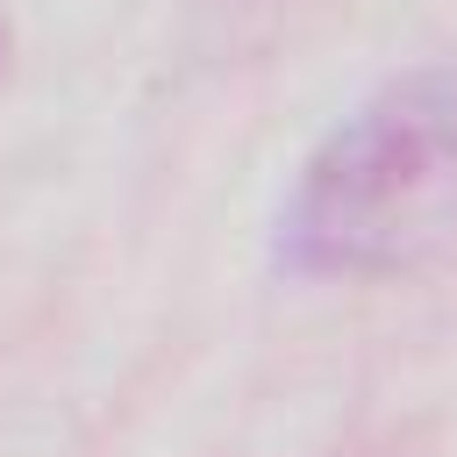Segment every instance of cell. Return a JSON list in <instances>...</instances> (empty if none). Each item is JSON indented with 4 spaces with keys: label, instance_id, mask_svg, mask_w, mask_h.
Listing matches in <instances>:
<instances>
[{
    "label": "cell",
    "instance_id": "cell-1",
    "mask_svg": "<svg viewBox=\"0 0 457 457\" xmlns=\"http://www.w3.org/2000/svg\"><path fill=\"white\" fill-rule=\"evenodd\" d=\"M457 243V57L378 86L307 157L278 264L300 278H393Z\"/></svg>",
    "mask_w": 457,
    "mask_h": 457
}]
</instances>
